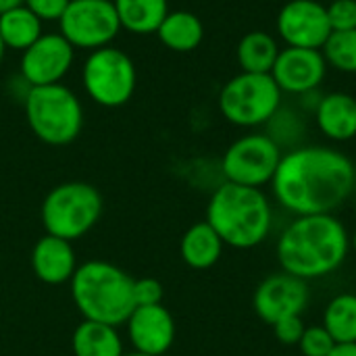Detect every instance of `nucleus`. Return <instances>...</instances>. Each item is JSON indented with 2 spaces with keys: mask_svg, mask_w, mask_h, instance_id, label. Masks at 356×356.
Instances as JSON below:
<instances>
[{
  "mask_svg": "<svg viewBox=\"0 0 356 356\" xmlns=\"http://www.w3.org/2000/svg\"><path fill=\"white\" fill-rule=\"evenodd\" d=\"M355 161L325 144L286 150L269 184L273 202L290 217L336 215L355 194Z\"/></svg>",
  "mask_w": 356,
  "mask_h": 356,
  "instance_id": "obj_1",
  "label": "nucleus"
},
{
  "mask_svg": "<svg viewBox=\"0 0 356 356\" xmlns=\"http://www.w3.org/2000/svg\"><path fill=\"white\" fill-rule=\"evenodd\" d=\"M280 271L305 282L338 273L350 257V232L338 215L290 217L275 238Z\"/></svg>",
  "mask_w": 356,
  "mask_h": 356,
  "instance_id": "obj_2",
  "label": "nucleus"
},
{
  "mask_svg": "<svg viewBox=\"0 0 356 356\" xmlns=\"http://www.w3.org/2000/svg\"><path fill=\"white\" fill-rule=\"evenodd\" d=\"M204 221L225 246L252 250L269 240L275 225V204L263 188L221 181L209 196Z\"/></svg>",
  "mask_w": 356,
  "mask_h": 356,
  "instance_id": "obj_3",
  "label": "nucleus"
},
{
  "mask_svg": "<svg viewBox=\"0 0 356 356\" xmlns=\"http://www.w3.org/2000/svg\"><path fill=\"white\" fill-rule=\"evenodd\" d=\"M69 290L75 309L88 321L121 327L136 309L134 277L108 261L94 259L79 265Z\"/></svg>",
  "mask_w": 356,
  "mask_h": 356,
  "instance_id": "obj_4",
  "label": "nucleus"
},
{
  "mask_svg": "<svg viewBox=\"0 0 356 356\" xmlns=\"http://www.w3.org/2000/svg\"><path fill=\"white\" fill-rule=\"evenodd\" d=\"M25 119L31 134L48 146H67L83 129V106L65 83L27 88Z\"/></svg>",
  "mask_w": 356,
  "mask_h": 356,
  "instance_id": "obj_5",
  "label": "nucleus"
},
{
  "mask_svg": "<svg viewBox=\"0 0 356 356\" xmlns=\"http://www.w3.org/2000/svg\"><path fill=\"white\" fill-rule=\"evenodd\" d=\"M104 200L88 181H63L42 200L40 219L46 234L75 242L90 234L102 217Z\"/></svg>",
  "mask_w": 356,
  "mask_h": 356,
  "instance_id": "obj_6",
  "label": "nucleus"
},
{
  "mask_svg": "<svg viewBox=\"0 0 356 356\" xmlns=\"http://www.w3.org/2000/svg\"><path fill=\"white\" fill-rule=\"evenodd\" d=\"M219 113L223 119L242 129L265 127L284 104V94L269 73L240 71L219 92Z\"/></svg>",
  "mask_w": 356,
  "mask_h": 356,
  "instance_id": "obj_7",
  "label": "nucleus"
},
{
  "mask_svg": "<svg viewBox=\"0 0 356 356\" xmlns=\"http://www.w3.org/2000/svg\"><path fill=\"white\" fill-rule=\"evenodd\" d=\"M83 90L92 102L104 108L127 104L138 86L136 65L127 52L111 46L92 50L81 69Z\"/></svg>",
  "mask_w": 356,
  "mask_h": 356,
  "instance_id": "obj_8",
  "label": "nucleus"
},
{
  "mask_svg": "<svg viewBox=\"0 0 356 356\" xmlns=\"http://www.w3.org/2000/svg\"><path fill=\"white\" fill-rule=\"evenodd\" d=\"M282 156L284 150L265 131H248L225 148L219 169L223 181L265 188L271 184Z\"/></svg>",
  "mask_w": 356,
  "mask_h": 356,
  "instance_id": "obj_9",
  "label": "nucleus"
},
{
  "mask_svg": "<svg viewBox=\"0 0 356 356\" xmlns=\"http://www.w3.org/2000/svg\"><path fill=\"white\" fill-rule=\"evenodd\" d=\"M121 23L113 0H71L58 19V33L77 50L111 46Z\"/></svg>",
  "mask_w": 356,
  "mask_h": 356,
  "instance_id": "obj_10",
  "label": "nucleus"
},
{
  "mask_svg": "<svg viewBox=\"0 0 356 356\" xmlns=\"http://www.w3.org/2000/svg\"><path fill=\"white\" fill-rule=\"evenodd\" d=\"M311 305V286L305 280H298L286 271L269 273L259 282L252 292V311L254 315L273 325L280 319L292 315H305Z\"/></svg>",
  "mask_w": 356,
  "mask_h": 356,
  "instance_id": "obj_11",
  "label": "nucleus"
},
{
  "mask_svg": "<svg viewBox=\"0 0 356 356\" xmlns=\"http://www.w3.org/2000/svg\"><path fill=\"white\" fill-rule=\"evenodd\" d=\"M277 38L290 48L321 50L332 27L321 0H288L275 17Z\"/></svg>",
  "mask_w": 356,
  "mask_h": 356,
  "instance_id": "obj_12",
  "label": "nucleus"
},
{
  "mask_svg": "<svg viewBox=\"0 0 356 356\" xmlns=\"http://www.w3.org/2000/svg\"><path fill=\"white\" fill-rule=\"evenodd\" d=\"M75 60V48L58 33H42L21 52V77L27 88L63 83Z\"/></svg>",
  "mask_w": 356,
  "mask_h": 356,
  "instance_id": "obj_13",
  "label": "nucleus"
},
{
  "mask_svg": "<svg viewBox=\"0 0 356 356\" xmlns=\"http://www.w3.org/2000/svg\"><path fill=\"white\" fill-rule=\"evenodd\" d=\"M327 71H330V67H327L321 50L284 46L280 50L269 75L275 79L282 94H290V96L298 98L309 92L321 90V86L327 77Z\"/></svg>",
  "mask_w": 356,
  "mask_h": 356,
  "instance_id": "obj_14",
  "label": "nucleus"
},
{
  "mask_svg": "<svg viewBox=\"0 0 356 356\" xmlns=\"http://www.w3.org/2000/svg\"><path fill=\"white\" fill-rule=\"evenodd\" d=\"M123 327L131 350L142 355L165 356L175 344V319L165 305L136 307Z\"/></svg>",
  "mask_w": 356,
  "mask_h": 356,
  "instance_id": "obj_15",
  "label": "nucleus"
},
{
  "mask_svg": "<svg viewBox=\"0 0 356 356\" xmlns=\"http://www.w3.org/2000/svg\"><path fill=\"white\" fill-rule=\"evenodd\" d=\"M31 269L33 275L48 286H63L69 284L77 265L73 242L63 238L44 234L31 248Z\"/></svg>",
  "mask_w": 356,
  "mask_h": 356,
  "instance_id": "obj_16",
  "label": "nucleus"
},
{
  "mask_svg": "<svg viewBox=\"0 0 356 356\" xmlns=\"http://www.w3.org/2000/svg\"><path fill=\"white\" fill-rule=\"evenodd\" d=\"M313 123L317 131L334 142L346 144L356 140V98L348 92H325L321 94L315 111Z\"/></svg>",
  "mask_w": 356,
  "mask_h": 356,
  "instance_id": "obj_17",
  "label": "nucleus"
},
{
  "mask_svg": "<svg viewBox=\"0 0 356 356\" xmlns=\"http://www.w3.org/2000/svg\"><path fill=\"white\" fill-rule=\"evenodd\" d=\"M223 250V240L207 221L192 223L179 240V257L194 271H207L215 267L221 261Z\"/></svg>",
  "mask_w": 356,
  "mask_h": 356,
  "instance_id": "obj_18",
  "label": "nucleus"
},
{
  "mask_svg": "<svg viewBox=\"0 0 356 356\" xmlns=\"http://www.w3.org/2000/svg\"><path fill=\"white\" fill-rule=\"evenodd\" d=\"M73 356H123L125 346L119 327L83 319L71 336Z\"/></svg>",
  "mask_w": 356,
  "mask_h": 356,
  "instance_id": "obj_19",
  "label": "nucleus"
},
{
  "mask_svg": "<svg viewBox=\"0 0 356 356\" xmlns=\"http://www.w3.org/2000/svg\"><path fill=\"white\" fill-rule=\"evenodd\" d=\"M154 33L165 48L173 52H192L204 40V25L192 10H169Z\"/></svg>",
  "mask_w": 356,
  "mask_h": 356,
  "instance_id": "obj_20",
  "label": "nucleus"
},
{
  "mask_svg": "<svg viewBox=\"0 0 356 356\" xmlns=\"http://www.w3.org/2000/svg\"><path fill=\"white\" fill-rule=\"evenodd\" d=\"M282 46L277 38L263 29L244 33L236 46V60L244 73H271Z\"/></svg>",
  "mask_w": 356,
  "mask_h": 356,
  "instance_id": "obj_21",
  "label": "nucleus"
},
{
  "mask_svg": "<svg viewBox=\"0 0 356 356\" xmlns=\"http://www.w3.org/2000/svg\"><path fill=\"white\" fill-rule=\"evenodd\" d=\"M121 29L148 35L154 33L169 13V0H113Z\"/></svg>",
  "mask_w": 356,
  "mask_h": 356,
  "instance_id": "obj_22",
  "label": "nucleus"
},
{
  "mask_svg": "<svg viewBox=\"0 0 356 356\" xmlns=\"http://www.w3.org/2000/svg\"><path fill=\"white\" fill-rule=\"evenodd\" d=\"M265 134L286 152L307 144L309 119L298 104H282L277 113L267 121Z\"/></svg>",
  "mask_w": 356,
  "mask_h": 356,
  "instance_id": "obj_23",
  "label": "nucleus"
},
{
  "mask_svg": "<svg viewBox=\"0 0 356 356\" xmlns=\"http://www.w3.org/2000/svg\"><path fill=\"white\" fill-rule=\"evenodd\" d=\"M44 33L42 21L25 6H13L0 13V38L6 50H27Z\"/></svg>",
  "mask_w": 356,
  "mask_h": 356,
  "instance_id": "obj_24",
  "label": "nucleus"
},
{
  "mask_svg": "<svg viewBox=\"0 0 356 356\" xmlns=\"http://www.w3.org/2000/svg\"><path fill=\"white\" fill-rule=\"evenodd\" d=\"M321 325L336 344L356 342V292H340L323 307Z\"/></svg>",
  "mask_w": 356,
  "mask_h": 356,
  "instance_id": "obj_25",
  "label": "nucleus"
},
{
  "mask_svg": "<svg viewBox=\"0 0 356 356\" xmlns=\"http://www.w3.org/2000/svg\"><path fill=\"white\" fill-rule=\"evenodd\" d=\"M330 69L340 73H356V29L332 31L321 48Z\"/></svg>",
  "mask_w": 356,
  "mask_h": 356,
  "instance_id": "obj_26",
  "label": "nucleus"
},
{
  "mask_svg": "<svg viewBox=\"0 0 356 356\" xmlns=\"http://www.w3.org/2000/svg\"><path fill=\"white\" fill-rule=\"evenodd\" d=\"M296 348L300 356H330V353L336 348V342L327 334V330L319 323V325H307Z\"/></svg>",
  "mask_w": 356,
  "mask_h": 356,
  "instance_id": "obj_27",
  "label": "nucleus"
},
{
  "mask_svg": "<svg viewBox=\"0 0 356 356\" xmlns=\"http://www.w3.org/2000/svg\"><path fill=\"white\" fill-rule=\"evenodd\" d=\"M332 31L356 29V0H332L325 4Z\"/></svg>",
  "mask_w": 356,
  "mask_h": 356,
  "instance_id": "obj_28",
  "label": "nucleus"
},
{
  "mask_svg": "<svg viewBox=\"0 0 356 356\" xmlns=\"http://www.w3.org/2000/svg\"><path fill=\"white\" fill-rule=\"evenodd\" d=\"M271 330H273V336L280 344L298 346V342L307 330V323H305L302 315H292V317H286V319H280L277 323H273Z\"/></svg>",
  "mask_w": 356,
  "mask_h": 356,
  "instance_id": "obj_29",
  "label": "nucleus"
},
{
  "mask_svg": "<svg viewBox=\"0 0 356 356\" xmlns=\"http://www.w3.org/2000/svg\"><path fill=\"white\" fill-rule=\"evenodd\" d=\"M163 284L154 277H140L134 280V302L136 307H150V305H163Z\"/></svg>",
  "mask_w": 356,
  "mask_h": 356,
  "instance_id": "obj_30",
  "label": "nucleus"
},
{
  "mask_svg": "<svg viewBox=\"0 0 356 356\" xmlns=\"http://www.w3.org/2000/svg\"><path fill=\"white\" fill-rule=\"evenodd\" d=\"M71 0H23V4L44 23V21H56L63 17L67 4Z\"/></svg>",
  "mask_w": 356,
  "mask_h": 356,
  "instance_id": "obj_31",
  "label": "nucleus"
},
{
  "mask_svg": "<svg viewBox=\"0 0 356 356\" xmlns=\"http://www.w3.org/2000/svg\"><path fill=\"white\" fill-rule=\"evenodd\" d=\"M330 356H356V342L355 344H336V348L330 353Z\"/></svg>",
  "mask_w": 356,
  "mask_h": 356,
  "instance_id": "obj_32",
  "label": "nucleus"
},
{
  "mask_svg": "<svg viewBox=\"0 0 356 356\" xmlns=\"http://www.w3.org/2000/svg\"><path fill=\"white\" fill-rule=\"evenodd\" d=\"M19 4H23V0H0V13H4L13 6H19Z\"/></svg>",
  "mask_w": 356,
  "mask_h": 356,
  "instance_id": "obj_33",
  "label": "nucleus"
},
{
  "mask_svg": "<svg viewBox=\"0 0 356 356\" xmlns=\"http://www.w3.org/2000/svg\"><path fill=\"white\" fill-rule=\"evenodd\" d=\"M350 252L356 257V227L350 232Z\"/></svg>",
  "mask_w": 356,
  "mask_h": 356,
  "instance_id": "obj_34",
  "label": "nucleus"
},
{
  "mask_svg": "<svg viewBox=\"0 0 356 356\" xmlns=\"http://www.w3.org/2000/svg\"><path fill=\"white\" fill-rule=\"evenodd\" d=\"M4 54H6V46H4V42H2V38H0V65H2V60H4Z\"/></svg>",
  "mask_w": 356,
  "mask_h": 356,
  "instance_id": "obj_35",
  "label": "nucleus"
},
{
  "mask_svg": "<svg viewBox=\"0 0 356 356\" xmlns=\"http://www.w3.org/2000/svg\"><path fill=\"white\" fill-rule=\"evenodd\" d=\"M123 356H152V355H142V353H136V350H131V353H125Z\"/></svg>",
  "mask_w": 356,
  "mask_h": 356,
  "instance_id": "obj_36",
  "label": "nucleus"
},
{
  "mask_svg": "<svg viewBox=\"0 0 356 356\" xmlns=\"http://www.w3.org/2000/svg\"><path fill=\"white\" fill-rule=\"evenodd\" d=\"M353 198H355V200H356V186H355V194H353Z\"/></svg>",
  "mask_w": 356,
  "mask_h": 356,
  "instance_id": "obj_37",
  "label": "nucleus"
},
{
  "mask_svg": "<svg viewBox=\"0 0 356 356\" xmlns=\"http://www.w3.org/2000/svg\"><path fill=\"white\" fill-rule=\"evenodd\" d=\"M327 2H332V0H327Z\"/></svg>",
  "mask_w": 356,
  "mask_h": 356,
  "instance_id": "obj_38",
  "label": "nucleus"
},
{
  "mask_svg": "<svg viewBox=\"0 0 356 356\" xmlns=\"http://www.w3.org/2000/svg\"><path fill=\"white\" fill-rule=\"evenodd\" d=\"M355 292H356V288H355Z\"/></svg>",
  "mask_w": 356,
  "mask_h": 356,
  "instance_id": "obj_39",
  "label": "nucleus"
}]
</instances>
